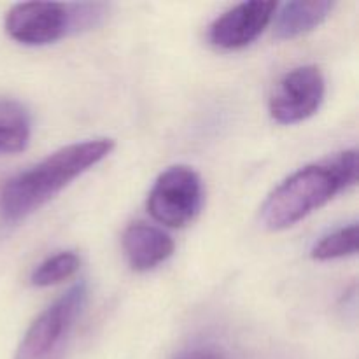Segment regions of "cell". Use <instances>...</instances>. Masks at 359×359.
Returning <instances> with one entry per match:
<instances>
[{
	"label": "cell",
	"mask_w": 359,
	"mask_h": 359,
	"mask_svg": "<svg viewBox=\"0 0 359 359\" xmlns=\"http://www.w3.org/2000/svg\"><path fill=\"white\" fill-rule=\"evenodd\" d=\"M277 2H244L231 7L209 27V42L223 51H235L255 42L272 23Z\"/></svg>",
	"instance_id": "52a82bcc"
},
{
	"label": "cell",
	"mask_w": 359,
	"mask_h": 359,
	"mask_svg": "<svg viewBox=\"0 0 359 359\" xmlns=\"http://www.w3.org/2000/svg\"><path fill=\"white\" fill-rule=\"evenodd\" d=\"M203 188L200 175L186 165L167 168L154 182L147 198V210L154 221L168 228L191 223L202 209Z\"/></svg>",
	"instance_id": "5b68a950"
},
{
	"label": "cell",
	"mask_w": 359,
	"mask_h": 359,
	"mask_svg": "<svg viewBox=\"0 0 359 359\" xmlns=\"http://www.w3.org/2000/svg\"><path fill=\"white\" fill-rule=\"evenodd\" d=\"M325 76L316 65H304L280 77L270 97V116L280 125H294L314 116L325 100Z\"/></svg>",
	"instance_id": "8992f818"
},
{
	"label": "cell",
	"mask_w": 359,
	"mask_h": 359,
	"mask_svg": "<svg viewBox=\"0 0 359 359\" xmlns=\"http://www.w3.org/2000/svg\"><path fill=\"white\" fill-rule=\"evenodd\" d=\"M105 11V4H16L6 16V32L20 44L46 46L69 34L95 27Z\"/></svg>",
	"instance_id": "3957f363"
},
{
	"label": "cell",
	"mask_w": 359,
	"mask_h": 359,
	"mask_svg": "<svg viewBox=\"0 0 359 359\" xmlns=\"http://www.w3.org/2000/svg\"><path fill=\"white\" fill-rule=\"evenodd\" d=\"M356 181L358 153L354 149L307 165L280 182L266 198L262 209L263 224L272 231L294 226Z\"/></svg>",
	"instance_id": "7a4b0ae2"
},
{
	"label": "cell",
	"mask_w": 359,
	"mask_h": 359,
	"mask_svg": "<svg viewBox=\"0 0 359 359\" xmlns=\"http://www.w3.org/2000/svg\"><path fill=\"white\" fill-rule=\"evenodd\" d=\"M114 149L112 139L70 144L49 154L41 163L11 177L0 189V214L21 221L55 198L74 179L83 175Z\"/></svg>",
	"instance_id": "6da1fadb"
},
{
	"label": "cell",
	"mask_w": 359,
	"mask_h": 359,
	"mask_svg": "<svg viewBox=\"0 0 359 359\" xmlns=\"http://www.w3.org/2000/svg\"><path fill=\"white\" fill-rule=\"evenodd\" d=\"M81 266V258L74 251H63L35 266L32 272L30 283L37 287H49L69 280L77 273Z\"/></svg>",
	"instance_id": "8fae6325"
},
{
	"label": "cell",
	"mask_w": 359,
	"mask_h": 359,
	"mask_svg": "<svg viewBox=\"0 0 359 359\" xmlns=\"http://www.w3.org/2000/svg\"><path fill=\"white\" fill-rule=\"evenodd\" d=\"M335 4L330 0H293L276 9L273 35L280 41L297 39L318 28L332 14Z\"/></svg>",
	"instance_id": "9c48e42d"
},
{
	"label": "cell",
	"mask_w": 359,
	"mask_h": 359,
	"mask_svg": "<svg viewBox=\"0 0 359 359\" xmlns=\"http://www.w3.org/2000/svg\"><path fill=\"white\" fill-rule=\"evenodd\" d=\"M123 251L135 272H149L174 255L175 244L160 228L133 223L123 233Z\"/></svg>",
	"instance_id": "ba28073f"
},
{
	"label": "cell",
	"mask_w": 359,
	"mask_h": 359,
	"mask_svg": "<svg viewBox=\"0 0 359 359\" xmlns=\"http://www.w3.org/2000/svg\"><path fill=\"white\" fill-rule=\"evenodd\" d=\"M86 300V284H74L32 323L14 359H63Z\"/></svg>",
	"instance_id": "277c9868"
},
{
	"label": "cell",
	"mask_w": 359,
	"mask_h": 359,
	"mask_svg": "<svg viewBox=\"0 0 359 359\" xmlns=\"http://www.w3.org/2000/svg\"><path fill=\"white\" fill-rule=\"evenodd\" d=\"M32 133L30 114L20 102L0 98V154L20 153Z\"/></svg>",
	"instance_id": "30bf717a"
},
{
	"label": "cell",
	"mask_w": 359,
	"mask_h": 359,
	"mask_svg": "<svg viewBox=\"0 0 359 359\" xmlns=\"http://www.w3.org/2000/svg\"><path fill=\"white\" fill-rule=\"evenodd\" d=\"M175 359H228L226 354L223 353L217 347L203 346V347H195V349L184 351L182 354H179Z\"/></svg>",
	"instance_id": "4fadbf2b"
},
{
	"label": "cell",
	"mask_w": 359,
	"mask_h": 359,
	"mask_svg": "<svg viewBox=\"0 0 359 359\" xmlns=\"http://www.w3.org/2000/svg\"><path fill=\"white\" fill-rule=\"evenodd\" d=\"M358 251V224L342 226L332 233L325 235L318 244L312 248V258L316 262H330V259L347 258L354 256Z\"/></svg>",
	"instance_id": "7c38bea8"
}]
</instances>
